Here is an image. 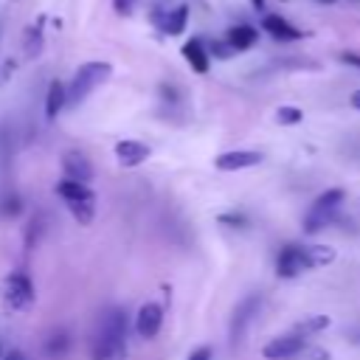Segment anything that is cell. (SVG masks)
<instances>
[{"label": "cell", "instance_id": "obj_1", "mask_svg": "<svg viewBox=\"0 0 360 360\" xmlns=\"http://www.w3.org/2000/svg\"><path fill=\"white\" fill-rule=\"evenodd\" d=\"M90 354L93 360H127V312L124 309H110L98 321L93 332Z\"/></svg>", "mask_w": 360, "mask_h": 360}, {"label": "cell", "instance_id": "obj_2", "mask_svg": "<svg viewBox=\"0 0 360 360\" xmlns=\"http://www.w3.org/2000/svg\"><path fill=\"white\" fill-rule=\"evenodd\" d=\"M335 262V250L326 245H284L276 259V273L281 278H295L304 270H315Z\"/></svg>", "mask_w": 360, "mask_h": 360}, {"label": "cell", "instance_id": "obj_3", "mask_svg": "<svg viewBox=\"0 0 360 360\" xmlns=\"http://www.w3.org/2000/svg\"><path fill=\"white\" fill-rule=\"evenodd\" d=\"M110 76H112V65H110V62H84V65L76 70L73 82L65 87V90H68V107L82 104V101H84L98 84H104Z\"/></svg>", "mask_w": 360, "mask_h": 360}, {"label": "cell", "instance_id": "obj_4", "mask_svg": "<svg viewBox=\"0 0 360 360\" xmlns=\"http://www.w3.org/2000/svg\"><path fill=\"white\" fill-rule=\"evenodd\" d=\"M340 202H343V191H340V188H329V191H323V194L309 205L307 219H304V231H307V233H318V231L338 214Z\"/></svg>", "mask_w": 360, "mask_h": 360}, {"label": "cell", "instance_id": "obj_5", "mask_svg": "<svg viewBox=\"0 0 360 360\" xmlns=\"http://www.w3.org/2000/svg\"><path fill=\"white\" fill-rule=\"evenodd\" d=\"M3 298L11 309H28L34 304V284L25 273H11L3 284Z\"/></svg>", "mask_w": 360, "mask_h": 360}, {"label": "cell", "instance_id": "obj_6", "mask_svg": "<svg viewBox=\"0 0 360 360\" xmlns=\"http://www.w3.org/2000/svg\"><path fill=\"white\" fill-rule=\"evenodd\" d=\"M304 346H307V338L298 335V332H292V335L273 338V340L262 349V354H264L267 360H290V357H295L298 352H304Z\"/></svg>", "mask_w": 360, "mask_h": 360}, {"label": "cell", "instance_id": "obj_7", "mask_svg": "<svg viewBox=\"0 0 360 360\" xmlns=\"http://www.w3.org/2000/svg\"><path fill=\"white\" fill-rule=\"evenodd\" d=\"M259 307H262V295H248L236 304L233 309V318H231V340H239L248 329V323L259 315Z\"/></svg>", "mask_w": 360, "mask_h": 360}, {"label": "cell", "instance_id": "obj_8", "mask_svg": "<svg viewBox=\"0 0 360 360\" xmlns=\"http://www.w3.org/2000/svg\"><path fill=\"white\" fill-rule=\"evenodd\" d=\"M262 163V152L253 149H233V152H222L214 158V166L219 172H239V169H250Z\"/></svg>", "mask_w": 360, "mask_h": 360}, {"label": "cell", "instance_id": "obj_9", "mask_svg": "<svg viewBox=\"0 0 360 360\" xmlns=\"http://www.w3.org/2000/svg\"><path fill=\"white\" fill-rule=\"evenodd\" d=\"M160 326H163V307L155 301H146L135 315V332L149 340L160 332Z\"/></svg>", "mask_w": 360, "mask_h": 360}, {"label": "cell", "instance_id": "obj_10", "mask_svg": "<svg viewBox=\"0 0 360 360\" xmlns=\"http://www.w3.org/2000/svg\"><path fill=\"white\" fill-rule=\"evenodd\" d=\"M62 172H65V180H76L84 186L93 180V166L82 152H65L62 155Z\"/></svg>", "mask_w": 360, "mask_h": 360}, {"label": "cell", "instance_id": "obj_11", "mask_svg": "<svg viewBox=\"0 0 360 360\" xmlns=\"http://www.w3.org/2000/svg\"><path fill=\"white\" fill-rule=\"evenodd\" d=\"M149 155H152V149H149L146 143H141V141H118V143H115V158H118V163L127 166V169L146 163Z\"/></svg>", "mask_w": 360, "mask_h": 360}, {"label": "cell", "instance_id": "obj_12", "mask_svg": "<svg viewBox=\"0 0 360 360\" xmlns=\"http://www.w3.org/2000/svg\"><path fill=\"white\" fill-rule=\"evenodd\" d=\"M262 28L273 37V39H281V42H292V39H301L304 34L295 28V25H290L284 17H278V14H267L264 20H262Z\"/></svg>", "mask_w": 360, "mask_h": 360}, {"label": "cell", "instance_id": "obj_13", "mask_svg": "<svg viewBox=\"0 0 360 360\" xmlns=\"http://www.w3.org/2000/svg\"><path fill=\"white\" fill-rule=\"evenodd\" d=\"M56 194L70 205V202H87V205H96V194L84 186V183H76V180H62L56 186Z\"/></svg>", "mask_w": 360, "mask_h": 360}, {"label": "cell", "instance_id": "obj_14", "mask_svg": "<svg viewBox=\"0 0 360 360\" xmlns=\"http://www.w3.org/2000/svg\"><path fill=\"white\" fill-rule=\"evenodd\" d=\"M65 107H68V90H65V84L59 79H53L48 84V96H45V118L53 121Z\"/></svg>", "mask_w": 360, "mask_h": 360}, {"label": "cell", "instance_id": "obj_15", "mask_svg": "<svg viewBox=\"0 0 360 360\" xmlns=\"http://www.w3.org/2000/svg\"><path fill=\"white\" fill-rule=\"evenodd\" d=\"M256 39H259V31H256L253 25H233V28H228V34H225V42H228L233 51H248L250 45H256Z\"/></svg>", "mask_w": 360, "mask_h": 360}, {"label": "cell", "instance_id": "obj_16", "mask_svg": "<svg viewBox=\"0 0 360 360\" xmlns=\"http://www.w3.org/2000/svg\"><path fill=\"white\" fill-rule=\"evenodd\" d=\"M183 56H186V62H188L197 73H205V70H208L211 56H208V51H205V45H202V39H188V42L183 45Z\"/></svg>", "mask_w": 360, "mask_h": 360}, {"label": "cell", "instance_id": "obj_17", "mask_svg": "<svg viewBox=\"0 0 360 360\" xmlns=\"http://www.w3.org/2000/svg\"><path fill=\"white\" fill-rule=\"evenodd\" d=\"M186 22H188V6H177V8L166 11V17H163V31H166L169 37H177V34H183Z\"/></svg>", "mask_w": 360, "mask_h": 360}, {"label": "cell", "instance_id": "obj_18", "mask_svg": "<svg viewBox=\"0 0 360 360\" xmlns=\"http://www.w3.org/2000/svg\"><path fill=\"white\" fill-rule=\"evenodd\" d=\"M22 51H25V56H39V51H42V31H39V25H28L25 28V39H22Z\"/></svg>", "mask_w": 360, "mask_h": 360}, {"label": "cell", "instance_id": "obj_19", "mask_svg": "<svg viewBox=\"0 0 360 360\" xmlns=\"http://www.w3.org/2000/svg\"><path fill=\"white\" fill-rule=\"evenodd\" d=\"M326 326H329V318H326V315H309V318L298 321L295 332L307 338V335H312V332H321V329H326Z\"/></svg>", "mask_w": 360, "mask_h": 360}, {"label": "cell", "instance_id": "obj_20", "mask_svg": "<svg viewBox=\"0 0 360 360\" xmlns=\"http://www.w3.org/2000/svg\"><path fill=\"white\" fill-rule=\"evenodd\" d=\"M301 118H304V112H301L298 107H278V110H276V121L284 124V127H292V124H298Z\"/></svg>", "mask_w": 360, "mask_h": 360}, {"label": "cell", "instance_id": "obj_21", "mask_svg": "<svg viewBox=\"0 0 360 360\" xmlns=\"http://www.w3.org/2000/svg\"><path fill=\"white\" fill-rule=\"evenodd\" d=\"M211 53H214L217 59H231L233 48H231L228 42H219V39H217V42H211V45H208V56H211Z\"/></svg>", "mask_w": 360, "mask_h": 360}, {"label": "cell", "instance_id": "obj_22", "mask_svg": "<svg viewBox=\"0 0 360 360\" xmlns=\"http://www.w3.org/2000/svg\"><path fill=\"white\" fill-rule=\"evenodd\" d=\"M68 349V338L65 335H53V340L48 343V354H62Z\"/></svg>", "mask_w": 360, "mask_h": 360}, {"label": "cell", "instance_id": "obj_23", "mask_svg": "<svg viewBox=\"0 0 360 360\" xmlns=\"http://www.w3.org/2000/svg\"><path fill=\"white\" fill-rule=\"evenodd\" d=\"M20 208H22V205H20V197H17V194L6 197V205H3V214H6V217H17Z\"/></svg>", "mask_w": 360, "mask_h": 360}, {"label": "cell", "instance_id": "obj_24", "mask_svg": "<svg viewBox=\"0 0 360 360\" xmlns=\"http://www.w3.org/2000/svg\"><path fill=\"white\" fill-rule=\"evenodd\" d=\"M219 222H225V225H233V228H242L248 219H245V214H222V217H219Z\"/></svg>", "mask_w": 360, "mask_h": 360}, {"label": "cell", "instance_id": "obj_25", "mask_svg": "<svg viewBox=\"0 0 360 360\" xmlns=\"http://www.w3.org/2000/svg\"><path fill=\"white\" fill-rule=\"evenodd\" d=\"M112 6H115V11H118V14H132L135 0H112Z\"/></svg>", "mask_w": 360, "mask_h": 360}, {"label": "cell", "instance_id": "obj_26", "mask_svg": "<svg viewBox=\"0 0 360 360\" xmlns=\"http://www.w3.org/2000/svg\"><path fill=\"white\" fill-rule=\"evenodd\" d=\"M340 62H343V65H352V68H360V53L346 51V53H340Z\"/></svg>", "mask_w": 360, "mask_h": 360}, {"label": "cell", "instance_id": "obj_27", "mask_svg": "<svg viewBox=\"0 0 360 360\" xmlns=\"http://www.w3.org/2000/svg\"><path fill=\"white\" fill-rule=\"evenodd\" d=\"M188 360H211V349H208V346H200L197 352L188 354Z\"/></svg>", "mask_w": 360, "mask_h": 360}, {"label": "cell", "instance_id": "obj_28", "mask_svg": "<svg viewBox=\"0 0 360 360\" xmlns=\"http://www.w3.org/2000/svg\"><path fill=\"white\" fill-rule=\"evenodd\" d=\"M3 360H25V357H22V352H17V349H14V352H8Z\"/></svg>", "mask_w": 360, "mask_h": 360}, {"label": "cell", "instance_id": "obj_29", "mask_svg": "<svg viewBox=\"0 0 360 360\" xmlns=\"http://www.w3.org/2000/svg\"><path fill=\"white\" fill-rule=\"evenodd\" d=\"M352 104H354V107H357V110H360V90H357V93H354V96H352Z\"/></svg>", "mask_w": 360, "mask_h": 360}, {"label": "cell", "instance_id": "obj_30", "mask_svg": "<svg viewBox=\"0 0 360 360\" xmlns=\"http://www.w3.org/2000/svg\"><path fill=\"white\" fill-rule=\"evenodd\" d=\"M250 3H253V6H256V8H259V11H262V8H264V0H250Z\"/></svg>", "mask_w": 360, "mask_h": 360}, {"label": "cell", "instance_id": "obj_31", "mask_svg": "<svg viewBox=\"0 0 360 360\" xmlns=\"http://www.w3.org/2000/svg\"><path fill=\"white\" fill-rule=\"evenodd\" d=\"M315 3H335V0H315Z\"/></svg>", "mask_w": 360, "mask_h": 360}, {"label": "cell", "instance_id": "obj_32", "mask_svg": "<svg viewBox=\"0 0 360 360\" xmlns=\"http://www.w3.org/2000/svg\"><path fill=\"white\" fill-rule=\"evenodd\" d=\"M0 360H3V346H0Z\"/></svg>", "mask_w": 360, "mask_h": 360}]
</instances>
